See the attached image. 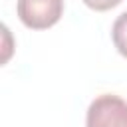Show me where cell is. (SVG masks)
Here are the masks:
<instances>
[{
  "label": "cell",
  "instance_id": "1",
  "mask_svg": "<svg viewBox=\"0 0 127 127\" xmlns=\"http://www.w3.org/2000/svg\"><path fill=\"white\" fill-rule=\"evenodd\" d=\"M87 127H127V101L115 93L97 95L85 115Z\"/></svg>",
  "mask_w": 127,
  "mask_h": 127
},
{
  "label": "cell",
  "instance_id": "2",
  "mask_svg": "<svg viewBox=\"0 0 127 127\" xmlns=\"http://www.w3.org/2000/svg\"><path fill=\"white\" fill-rule=\"evenodd\" d=\"M18 18L32 30H46L58 24L64 14V0H18Z\"/></svg>",
  "mask_w": 127,
  "mask_h": 127
},
{
  "label": "cell",
  "instance_id": "3",
  "mask_svg": "<svg viewBox=\"0 0 127 127\" xmlns=\"http://www.w3.org/2000/svg\"><path fill=\"white\" fill-rule=\"evenodd\" d=\"M111 40L117 52L123 58H127V10L115 18L113 28H111Z\"/></svg>",
  "mask_w": 127,
  "mask_h": 127
},
{
  "label": "cell",
  "instance_id": "4",
  "mask_svg": "<svg viewBox=\"0 0 127 127\" xmlns=\"http://www.w3.org/2000/svg\"><path fill=\"white\" fill-rule=\"evenodd\" d=\"M123 0H83V4L95 12H105V10H111L115 6H119Z\"/></svg>",
  "mask_w": 127,
  "mask_h": 127
}]
</instances>
